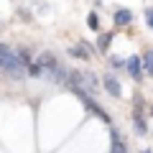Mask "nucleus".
Returning <instances> with one entry per match:
<instances>
[{
  "label": "nucleus",
  "instance_id": "11",
  "mask_svg": "<svg viewBox=\"0 0 153 153\" xmlns=\"http://www.w3.org/2000/svg\"><path fill=\"white\" fill-rule=\"evenodd\" d=\"M26 66H28V69H26V71H28V74H31V76H38V74H41V71H44V69H41V66H38V64H36V61H28V64H26Z\"/></svg>",
  "mask_w": 153,
  "mask_h": 153
},
{
  "label": "nucleus",
  "instance_id": "12",
  "mask_svg": "<svg viewBox=\"0 0 153 153\" xmlns=\"http://www.w3.org/2000/svg\"><path fill=\"white\" fill-rule=\"evenodd\" d=\"M87 23H89V28H92V31H97V28H100V18H97V13H89V16H87Z\"/></svg>",
  "mask_w": 153,
  "mask_h": 153
},
{
  "label": "nucleus",
  "instance_id": "8",
  "mask_svg": "<svg viewBox=\"0 0 153 153\" xmlns=\"http://www.w3.org/2000/svg\"><path fill=\"white\" fill-rule=\"evenodd\" d=\"M140 66L148 71V74H153V51H146V56L140 59Z\"/></svg>",
  "mask_w": 153,
  "mask_h": 153
},
{
  "label": "nucleus",
  "instance_id": "15",
  "mask_svg": "<svg viewBox=\"0 0 153 153\" xmlns=\"http://www.w3.org/2000/svg\"><path fill=\"white\" fill-rule=\"evenodd\" d=\"M148 23H151V28H153V8L148 10Z\"/></svg>",
  "mask_w": 153,
  "mask_h": 153
},
{
  "label": "nucleus",
  "instance_id": "17",
  "mask_svg": "<svg viewBox=\"0 0 153 153\" xmlns=\"http://www.w3.org/2000/svg\"><path fill=\"white\" fill-rule=\"evenodd\" d=\"M151 112H153V110H151Z\"/></svg>",
  "mask_w": 153,
  "mask_h": 153
},
{
  "label": "nucleus",
  "instance_id": "14",
  "mask_svg": "<svg viewBox=\"0 0 153 153\" xmlns=\"http://www.w3.org/2000/svg\"><path fill=\"white\" fill-rule=\"evenodd\" d=\"M8 54H13V51H10V49H8V46H5V44H0V61L5 59V56H8Z\"/></svg>",
  "mask_w": 153,
  "mask_h": 153
},
{
  "label": "nucleus",
  "instance_id": "3",
  "mask_svg": "<svg viewBox=\"0 0 153 153\" xmlns=\"http://www.w3.org/2000/svg\"><path fill=\"white\" fill-rule=\"evenodd\" d=\"M41 69H46V71H54L56 66H59V61H56V56L51 54V51H44V54L38 56V61H36Z\"/></svg>",
  "mask_w": 153,
  "mask_h": 153
},
{
  "label": "nucleus",
  "instance_id": "10",
  "mask_svg": "<svg viewBox=\"0 0 153 153\" xmlns=\"http://www.w3.org/2000/svg\"><path fill=\"white\" fill-rule=\"evenodd\" d=\"M110 41H112V36H110V33H102V36H100V41H97V46H100V51H107V46H110Z\"/></svg>",
  "mask_w": 153,
  "mask_h": 153
},
{
  "label": "nucleus",
  "instance_id": "2",
  "mask_svg": "<svg viewBox=\"0 0 153 153\" xmlns=\"http://www.w3.org/2000/svg\"><path fill=\"white\" fill-rule=\"evenodd\" d=\"M79 89L87 94H94L100 89V82H97V76L92 74V71H82V79H79ZM76 92V89H74Z\"/></svg>",
  "mask_w": 153,
  "mask_h": 153
},
{
  "label": "nucleus",
  "instance_id": "1",
  "mask_svg": "<svg viewBox=\"0 0 153 153\" xmlns=\"http://www.w3.org/2000/svg\"><path fill=\"white\" fill-rule=\"evenodd\" d=\"M0 66H3L10 76H16V79H18V76H23V66H26V64L18 59V54H8L5 59L0 61Z\"/></svg>",
  "mask_w": 153,
  "mask_h": 153
},
{
  "label": "nucleus",
  "instance_id": "6",
  "mask_svg": "<svg viewBox=\"0 0 153 153\" xmlns=\"http://www.w3.org/2000/svg\"><path fill=\"white\" fill-rule=\"evenodd\" d=\"M110 153H128V148H125V143L120 140L117 130H112V148H110Z\"/></svg>",
  "mask_w": 153,
  "mask_h": 153
},
{
  "label": "nucleus",
  "instance_id": "7",
  "mask_svg": "<svg viewBox=\"0 0 153 153\" xmlns=\"http://www.w3.org/2000/svg\"><path fill=\"white\" fill-rule=\"evenodd\" d=\"M130 21H133L130 10H117V13H115V26H128Z\"/></svg>",
  "mask_w": 153,
  "mask_h": 153
},
{
  "label": "nucleus",
  "instance_id": "4",
  "mask_svg": "<svg viewBox=\"0 0 153 153\" xmlns=\"http://www.w3.org/2000/svg\"><path fill=\"white\" fill-rule=\"evenodd\" d=\"M128 74L133 76V79H140L143 76V66H140V56H130V59H128Z\"/></svg>",
  "mask_w": 153,
  "mask_h": 153
},
{
  "label": "nucleus",
  "instance_id": "13",
  "mask_svg": "<svg viewBox=\"0 0 153 153\" xmlns=\"http://www.w3.org/2000/svg\"><path fill=\"white\" fill-rule=\"evenodd\" d=\"M69 54H71V56H76V59H87L89 51H87V49H69Z\"/></svg>",
  "mask_w": 153,
  "mask_h": 153
},
{
  "label": "nucleus",
  "instance_id": "9",
  "mask_svg": "<svg viewBox=\"0 0 153 153\" xmlns=\"http://www.w3.org/2000/svg\"><path fill=\"white\" fill-rule=\"evenodd\" d=\"M135 133H138V135H146V123H143L140 110H135Z\"/></svg>",
  "mask_w": 153,
  "mask_h": 153
},
{
  "label": "nucleus",
  "instance_id": "16",
  "mask_svg": "<svg viewBox=\"0 0 153 153\" xmlns=\"http://www.w3.org/2000/svg\"><path fill=\"white\" fill-rule=\"evenodd\" d=\"M143 153H151V151H143Z\"/></svg>",
  "mask_w": 153,
  "mask_h": 153
},
{
  "label": "nucleus",
  "instance_id": "5",
  "mask_svg": "<svg viewBox=\"0 0 153 153\" xmlns=\"http://www.w3.org/2000/svg\"><path fill=\"white\" fill-rule=\"evenodd\" d=\"M102 87L107 89L112 97H120V84H117V79H115V76H110V74H107V76L102 79Z\"/></svg>",
  "mask_w": 153,
  "mask_h": 153
}]
</instances>
